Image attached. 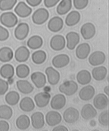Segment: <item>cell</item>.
<instances>
[{"mask_svg":"<svg viewBox=\"0 0 109 131\" xmlns=\"http://www.w3.org/2000/svg\"><path fill=\"white\" fill-rule=\"evenodd\" d=\"M66 102L65 96L62 94H58L52 99L51 101V106L54 110H60L65 106Z\"/></svg>","mask_w":109,"mask_h":131,"instance_id":"ac0fdd59","label":"cell"},{"mask_svg":"<svg viewBox=\"0 0 109 131\" xmlns=\"http://www.w3.org/2000/svg\"><path fill=\"white\" fill-rule=\"evenodd\" d=\"M30 118L25 114L20 116L16 119V125L19 129L24 130L27 129L30 125Z\"/></svg>","mask_w":109,"mask_h":131,"instance_id":"d6a6232c","label":"cell"},{"mask_svg":"<svg viewBox=\"0 0 109 131\" xmlns=\"http://www.w3.org/2000/svg\"><path fill=\"white\" fill-rule=\"evenodd\" d=\"M32 125L35 129H40L44 127L45 124L43 114L41 112L34 113L31 116Z\"/></svg>","mask_w":109,"mask_h":131,"instance_id":"4fadbf2b","label":"cell"},{"mask_svg":"<svg viewBox=\"0 0 109 131\" xmlns=\"http://www.w3.org/2000/svg\"><path fill=\"white\" fill-rule=\"evenodd\" d=\"M63 117V119L66 123L69 124L74 123L79 119V112L76 108L71 107L65 111Z\"/></svg>","mask_w":109,"mask_h":131,"instance_id":"277c9868","label":"cell"},{"mask_svg":"<svg viewBox=\"0 0 109 131\" xmlns=\"http://www.w3.org/2000/svg\"><path fill=\"white\" fill-rule=\"evenodd\" d=\"M45 73L47 76L48 82L52 85H56L60 79V74L58 71L52 67H48Z\"/></svg>","mask_w":109,"mask_h":131,"instance_id":"7c38bea8","label":"cell"},{"mask_svg":"<svg viewBox=\"0 0 109 131\" xmlns=\"http://www.w3.org/2000/svg\"><path fill=\"white\" fill-rule=\"evenodd\" d=\"M81 19V15L77 11H72L68 14L66 18L65 23L68 26H73L79 22Z\"/></svg>","mask_w":109,"mask_h":131,"instance_id":"d4e9b609","label":"cell"},{"mask_svg":"<svg viewBox=\"0 0 109 131\" xmlns=\"http://www.w3.org/2000/svg\"><path fill=\"white\" fill-rule=\"evenodd\" d=\"M90 52L91 47L89 44L87 43H83L77 47L76 54L78 59L83 60L88 57Z\"/></svg>","mask_w":109,"mask_h":131,"instance_id":"7402d4cb","label":"cell"},{"mask_svg":"<svg viewBox=\"0 0 109 131\" xmlns=\"http://www.w3.org/2000/svg\"><path fill=\"white\" fill-rule=\"evenodd\" d=\"M94 106L98 110H103L106 108L108 105V99L104 94H99L93 100Z\"/></svg>","mask_w":109,"mask_h":131,"instance_id":"44dd1931","label":"cell"},{"mask_svg":"<svg viewBox=\"0 0 109 131\" xmlns=\"http://www.w3.org/2000/svg\"><path fill=\"white\" fill-rule=\"evenodd\" d=\"M81 114L83 119L88 120L95 117L97 115V112L93 105L87 104L82 108Z\"/></svg>","mask_w":109,"mask_h":131,"instance_id":"5bb4252c","label":"cell"},{"mask_svg":"<svg viewBox=\"0 0 109 131\" xmlns=\"http://www.w3.org/2000/svg\"><path fill=\"white\" fill-rule=\"evenodd\" d=\"M73 5L77 9L82 10L86 8L89 3V0H73Z\"/></svg>","mask_w":109,"mask_h":131,"instance_id":"ab89813d","label":"cell"},{"mask_svg":"<svg viewBox=\"0 0 109 131\" xmlns=\"http://www.w3.org/2000/svg\"><path fill=\"white\" fill-rule=\"evenodd\" d=\"M108 111H104L99 115L98 121L100 124L104 126H107L108 125Z\"/></svg>","mask_w":109,"mask_h":131,"instance_id":"f35d334b","label":"cell"},{"mask_svg":"<svg viewBox=\"0 0 109 131\" xmlns=\"http://www.w3.org/2000/svg\"><path fill=\"white\" fill-rule=\"evenodd\" d=\"M104 91L105 93L106 94L107 96L108 95V86H107L104 88Z\"/></svg>","mask_w":109,"mask_h":131,"instance_id":"7dc6e473","label":"cell"},{"mask_svg":"<svg viewBox=\"0 0 109 131\" xmlns=\"http://www.w3.org/2000/svg\"><path fill=\"white\" fill-rule=\"evenodd\" d=\"M13 52L10 48L4 47L0 49V61L6 63L10 61L13 58Z\"/></svg>","mask_w":109,"mask_h":131,"instance_id":"f546056e","label":"cell"},{"mask_svg":"<svg viewBox=\"0 0 109 131\" xmlns=\"http://www.w3.org/2000/svg\"><path fill=\"white\" fill-rule=\"evenodd\" d=\"M72 7V0H62L57 7V12L59 15H64L69 12Z\"/></svg>","mask_w":109,"mask_h":131,"instance_id":"83f0119b","label":"cell"},{"mask_svg":"<svg viewBox=\"0 0 109 131\" xmlns=\"http://www.w3.org/2000/svg\"><path fill=\"white\" fill-rule=\"evenodd\" d=\"M31 79L33 83L38 89L43 87L46 83V76L41 72H35L32 74Z\"/></svg>","mask_w":109,"mask_h":131,"instance_id":"d6986e66","label":"cell"},{"mask_svg":"<svg viewBox=\"0 0 109 131\" xmlns=\"http://www.w3.org/2000/svg\"><path fill=\"white\" fill-rule=\"evenodd\" d=\"M51 95L49 92H44L37 94L34 96V100L38 107L43 108L49 104L51 99Z\"/></svg>","mask_w":109,"mask_h":131,"instance_id":"9c48e42d","label":"cell"},{"mask_svg":"<svg viewBox=\"0 0 109 131\" xmlns=\"http://www.w3.org/2000/svg\"><path fill=\"white\" fill-rule=\"evenodd\" d=\"M14 11L19 17L25 18L31 14L32 12V9L25 2H21L18 4L15 8Z\"/></svg>","mask_w":109,"mask_h":131,"instance_id":"2e32d148","label":"cell"},{"mask_svg":"<svg viewBox=\"0 0 109 131\" xmlns=\"http://www.w3.org/2000/svg\"><path fill=\"white\" fill-rule=\"evenodd\" d=\"M16 85L19 91L25 94L31 93L34 90L33 86L27 80H19L16 82Z\"/></svg>","mask_w":109,"mask_h":131,"instance_id":"cb8c5ba5","label":"cell"},{"mask_svg":"<svg viewBox=\"0 0 109 131\" xmlns=\"http://www.w3.org/2000/svg\"><path fill=\"white\" fill-rule=\"evenodd\" d=\"M14 74V68L11 64H6L4 65L0 69V74L5 79L12 78Z\"/></svg>","mask_w":109,"mask_h":131,"instance_id":"1f68e13d","label":"cell"},{"mask_svg":"<svg viewBox=\"0 0 109 131\" xmlns=\"http://www.w3.org/2000/svg\"><path fill=\"white\" fill-rule=\"evenodd\" d=\"M43 41L42 38L39 35L33 36L28 40L27 44L28 47L32 49H37L41 48Z\"/></svg>","mask_w":109,"mask_h":131,"instance_id":"4dcf8cb0","label":"cell"},{"mask_svg":"<svg viewBox=\"0 0 109 131\" xmlns=\"http://www.w3.org/2000/svg\"><path fill=\"white\" fill-rule=\"evenodd\" d=\"M70 58L65 54H60L55 56L52 60V63L54 67L60 68L65 67L69 64Z\"/></svg>","mask_w":109,"mask_h":131,"instance_id":"8fae6325","label":"cell"},{"mask_svg":"<svg viewBox=\"0 0 109 131\" xmlns=\"http://www.w3.org/2000/svg\"><path fill=\"white\" fill-rule=\"evenodd\" d=\"M5 99L8 105L14 106L18 103L20 99V95L16 91H10L6 95Z\"/></svg>","mask_w":109,"mask_h":131,"instance_id":"e575fe53","label":"cell"},{"mask_svg":"<svg viewBox=\"0 0 109 131\" xmlns=\"http://www.w3.org/2000/svg\"><path fill=\"white\" fill-rule=\"evenodd\" d=\"M107 73L106 67L104 66L95 67L92 71V75L93 78L97 81H101L104 79Z\"/></svg>","mask_w":109,"mask_h":131,"instance_id":"484cf974","label":"cell"},{"mask_svg":"<svg viewBox=\"0 0 109 131\" xmlns=\"http://www.w3.org/2000/svg\"><path fill=\"white\" fill-rule=\"evenodd\" d=\"M60 0H44V4L47 8L54 7L57 4Z\"/></svg>","mask_w":109,"mask_h":131,"instance_id":"7bdbcfd3","label":"cell"},{"mask_svg":"<svg viewBox=\"0 0 109 131\" xmlns=\"http://www.w3.org/2000/svg\"><path fill=\"white\" fill-rule=\"evenodd\" d=\"M27 2L30 6L33 7H36L40 4L42 0H26Z\"/></svg>","mask_w":109,"mask_h":131,"instance_id":"f6af8a7d","label":"cell"},{"mask_svg":"<svg viewBox=\"0 0 109 131\" xmlns=\"http://www.w3.org/2000/svg\"><path fill=\"white\" fill-rule=\"evenodd\" d=\"M95 91L93 86L88 85L84 86L80 91L79 95L80 99L83 101L90 100L94 96Z\"/></svg>","mask_w":109,"mask_h":131,"instance_id":"ffe728a7","label":"cell"},{"mask_svg":"<svg viewBox=\"0 0 109 131\" xmlns=\"http://www.w3.org/2000/svg\"><path fill=\"white\" fill-rule=\"evenodd\" d=\"M0 21L6 27L12 28L17 24L18 19L15 14L10 12L4 13L0 16Z\"/></svg>","mask_w":109,"mask_h":131,"instance_id":"3957f363","label":"cell"},{"mask_svg":"<svg viewBox=\"0 0 109 131\" xmlns=\"http://www.w3.org/2000/svg\"><path fill=\"white\" fill-rule=\"evenodd\" d=\"M67 41V47L69 50H73L80 41L79 35L77 32L71 31L67 34L66 36Z\"/></svg>","mask_w":109,"mask_h":131,"instance_id":"e0dca14e","label":"cell"},{"mask_svg":"<svg viewBox=\"0 0 109 131\" xmlns=\"http://www.w3.org/2000/svg\"><path fill=\"white\" fill-rule=\"evenodd\" d=\"M17 2V0H0V10L4 11L12 9Z\"/></svg>","mask_w":109,"mask_h":131,"instance_id":"74e56055","label":"cell"},{"mask_svg":"<svg viewBox=\"0 0 109 131\" xmlns=\"http://www.w3.org/2000/svg\"><path fill=\"white\" fill-rule=\"evenodd\" d=\"M16 74L20 78H25L27 77L30 73V69L26 64L19 65L16 67Z\"/></svg>","mask_w":109,"mask_h":131,"instance_id":"8d00e7d4","label":"cell"},{"mask_svg":"<svg viewBox=\"0 0 109 131\" xmlns=\"http://www.w3.org/2000/svg\"><path fill=\"white\" fill-rule=\"evenodd\" d=\"M20 107L23 111L28 112L34 110L35 105L32 99L27 96L23 98L20 101Z\"/></svg>","mask_w":109,"mask_h":131,"instance_id":"f1b7e54d","label":"cell"},{"mask_svg":"<svg viewBox=\"0 0 109 131\" xmlns=\"http://www.w3.org/2000/svg\"><path fill=\"white\" fill-rule=\"evenodd\" d=\"M30 56V52L26 47L21 46L18 48L15 51V59L19 62H24L28 59Z\"/></svg>","mask_w":109,"mask_h":131,"instance_id":"603a6c76","label":"cell"},{"mask_svg":"<svg viewBox=\"0 0 109 131\" xmlns=\"http://www.w3.org/2000/svg\"><path fill=\"white\" fill-rule=\"evenodd\" d=\"M49 16V12L46 9L39 8L33 14L32 20L33 22L37 25H42L47 21Z\"/></svg>","mask_w":109,"mask_h":131,"instance_id":"7a4b0ae2","label":"cell"},{"mask_svg":"<svg viewBox=\"0 0 109 131\" xmlns=\"http://www.w3.org/2000/svg\"><path fill=\"white\" fill-rule=\"evenodd\" d=\"M47 55L46 52L42 50H39L34 52L32 55L33 62L35 64H40L46 60Z\"/></svg>","mask_w":109,"mask_h":131,"instance_id":"836d02e7","label":"cell"},{"mask_svg":"<svg viewBox=\"0 0 109 131\" xmlns=\"http://www.w3.org/2000/svg\"><path fill=\"white\" fill-rule=\"evenodd\" d=\"M59 89L62 93L67 96H71L78 91V85L76 82L73 81H66L59 86Z\"/></svg>","mask_w":109,"mask_h":131,"instance_id":"6da1fadb","label":"cell"},{"mask_svg":"<svg viewBox=\"0 0 109 131\" xmlns=\"http://www.w3.org/2000/svg\"><path fill=\"white\" fill-rule=\"evenodd\" d=\"M13 111L11 107L7 105H0V118L8 120L12 117Z\"/></svg>","mask_w":109,"mask_h":131,"instance_id":"d590c367","label":"cell"},{"mask_svg":"<svg viewBox=\"0 0 109 131\" xmlns=\"http://www.w3.org/2000/svg\"><path fill=\"white\" fill-rule=\"evenodd\" d=\"M81 34L83 39L88 40L92 39L96 32L94 25L91 23H87L82 25L80 29Z\"/></svg>","mask_w":109,"mask_h":131,"instance_id":"8992f818","label":"cell"},{"mask_svg":"<svg viewBox=\"0 0 109 131\" xmlns=\"http://www.w3.org/2000/svg\"><path fill=\"white\" fill-rule=\"evenodd\" d=\"M77 80L78 83L81 85H87L90 82L92 76L89 71L86 70H82L77 74Z\"/></svg>","mask_w":109,"mask_h":131,"instance_id":"4316f807","label":"cell"},{"mask_svg":"<svg viewBox=\"0 0 109 131\" xmlns=\"http://www.w3.org/2000/svg\"><path fill=\"white\" fill-rule=\"evenodd\" d=\"M106 58V56L103 52L97 51L93 52L90 55L88 61L91 65L96 66L103 64Z\"/></svg>","mask_w":109,"mask_h":131,"instance_id":"52a82bcc","label":"cell"},{"mask_svg":"<svg viewBox=\"0 0 109 131\" xmlns=\"http://www.w3.org/2000/svg\"><path fill=\"white\" fill-rule=\"evenodd\" d=\"M63 19L59 16H55L49 20L48 24V28L52 32H57L63 28Z\"/></svg>","mask_w":109,"mask_h":131,"instance_id":"9a60e30c","label":"cell"},{"mask_svg":"<svg viewBox=\"0 0 109 131\" xmlns=\"http://www.w3.org/2000/svg\"><path fill=\"white\" fill-rule=\"evenodd\" d=\"M45 119L48 125L53 127L59 124L61 122L62 118L60 113L54 111H51L47 113Z\"/></svg>","mask_w":109,"mask_h":131,"instance_id":"ba28073f","label":"cell"},{"mask_svg":"<svg viewBox=\"0 0 109 131\" xmlns=\"http://www.w3.org/2000/svg\"><path fill=\"white\" fill-rule=\"evenodd\" d=\"M50 44L51 48L53 50L56 51L62 50L65 47V38L62 35H54L51 39Z\"/></svg>","mask_w":109,"mask_h":131,"instance_id":"5b68a950","label":"cell"},{"mask_svg":"<svg viewBox=\"0 0 109 131\" xmlns=\"http://www.w3.org/2000/svg\"><path fill=\"white\" fill-rule=\"evenodd\" d=\"M53 131H68V128L66 127L65 126L63 125H60L56 127L53 129Z\"/></svg>","mask_w":109,"mask_h":131,"instance_id":"bcb514c9","label":"cell"},{"mask_svg":"<svg viewBox=\"0 0 109 131\" xmlns=\"http://www.w3.org/2000/svg\"><path fill=\"white\" fill-rule=\"evenodd\" d=\"M9 88L8 83L5 80L0 79V96L4 95Z\"/></svg>","mask_w":109,"mask_h":131,"instance_id":"60d3db41","label":"cell"},{"mask_svg":"<svg viewBox=\"0 0 109 131\" xmlns=\"http://www.w3.org/2000/svg\"><path fill=\"white\" fill-rule=\"evenodd\" d=\"M9 125L5 121H0V131H7L9 130Z\"/></svg>","mask_w":109,"mask_h":131,"instance_id":"ee69618b","label":"cell"},{"mask_svg":"<svg viewBox=\"0 0 109 131\" xmlns=\"http://www.w3.org/2000/svg\"><path fill=\"white\" fill-rule=\"evenodd\" d=\"M29 30V27L27 24L25 23H21L15 29V36L18 40H23L28 35Z\"/></svg>","mask_w":109,"mask_h":131,"instance_id":"30bf717a","label":"cell"},{"mask_svg":"<svg viewBox=\"0 0 109 131\" xmlns=\"http://www.w3.org/2000/svg\"><path fill=\"white\" fill-rule=\"evenodd\" d=\"M9 34L8 30L0 25V41H4L8 39Z\"/></svg>","mask_w":109,"mask_h":131,"instance_id":"b9f144b4","label":"cell"}]
</instances>
